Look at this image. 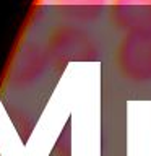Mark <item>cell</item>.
Masks as SVG:
<instances>
[{
    "mask_svg": "<svg viewBox=\"0 0 151 156\" xmlns=\"http://www.w3.org/2000/svg\"><path fill=\"white\" fill-rule=\"evenodd\" d=\"M115 68L132 85L151 83V33H127L115 47Z\"/></svg>",
    "mask_w": 151,
    "mask_h": 156,
    "instance_id": "6da1fadb",
    "label": "cell"
},
{
    "mask_svg": "<svg viewBox=\"0 0 151 156\" xmlns=\"http://www.w3.org/2000/svg\"><path fill=\"white\" fill-rule=\"evenodd\" d=\"M109 21L122 33H151V0H111Z\"/></svg>",
    "mask_w": 151,
    "mask_h": 156,
    "instance_id": "7a4b0ae2",
    "label": "cell"
},
{
    "mask_svg": "<svg viewBox=\"0 0 151 156\" xmlns=\"http://www.w3.org/2000/svg\"><path fill=\"white\" fill-rule=\"evenodd\" d=\"M60 12L78 21L97 20L109 7L111 0H54Z\"/></svg>",
    "mask_w": 151,
    "mask_h": 156,
    "instance_id": "3957f363",
    "label": "cell"
}]
</instances>
